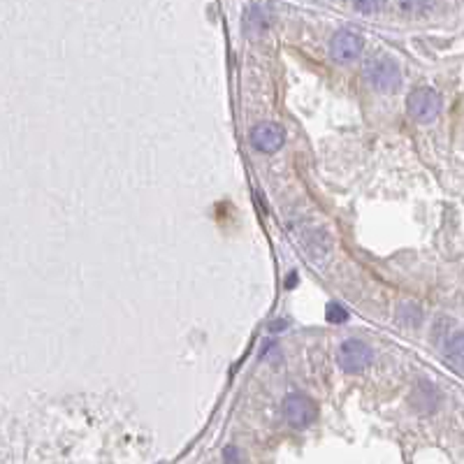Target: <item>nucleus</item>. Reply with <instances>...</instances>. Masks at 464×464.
<instances>
[{
  "instance_id": "9b49d317",
  "label": "nucleus",
  "mask_w": 464,
  "mask_h": 464,
  "mask_svg": "<svg viewBox=\"0 0 464 464\" xmlns=\"http://www.w3.org/2000/svg\"><path fill=\"white\" fill-rule=\"evenodd\" d=\"M445 356L450 360H455V364H460L462 360V334L455 332L453 337L448 339V344H445Z\"/></svg>"
},
{
  "instance_id": "4468645a",
  "label": "nucleus",
  "mask_w": 464,
  "mask_h": 464,
  "mask_svg": "<svg viewBox=\"0 0 464 464\" xmlns=\"http://www.w3.org/2000/svg\"><path fill=\"white\" fill-rule=\"evenodd\" d=\"M223 457H225V460H240V455L235 453V448H232V445H228V448H225Z\"/></svg>"
},
{
  "instance_id": "f03ea898",
  "label": "nucleus",
  "mask_w": 464,
  "mask_h": 464,
  "mask_svg": "<svg viewBox=\"0 0 464 464\" xmlns=\"http://www.w3.org/2000/svg\"><path fill=\"white\" fill-rule=\"evenodd\" d=\"M337 362L346 374H360L374 362V351L362 339H346L337 351Z\"/></svg>"
},
{
  "instance_id": "423d86ee",
  "label": "nucleus",
  "mask_w": 464,
  "mask_h": 464,
  "mask_svg": "<svg viewBox=\"0 0 464 464\" xmlns=\"http://www.w3.org/2000/svg\"><path fill=\"white\" fill-rule=\"evenodd\" d=\"M286 142V132L283 128L274 121H262L251 130V144L253 149L262 151V154H274L279 151Z\"/></svg>"
},
{
  "instance_id": "9d476101",
  "label": "nucleus",
  "mask_w": 464,
  "mask_h": 464,
  "mask_svg": "<svg viewBox=\"0 0 464 464\" xmlns=\"http://www.w3.org/2000/svg\"><path fill=\"white\" fill-rule=\"evenodd\" d=\"M399 8L408 14H425L432 8V0H399Z\"/></svg>"
},
{
  "instance_id": "0eeeda50",
  "label": "nucleus",
  "mask_w": 464,
  "mask_h": 464,
  "mask_svg": "<svg viewBox=\"0 0 464 464\" xmlns=\"http://www.w3.org/2000/svg\"><path fill=\"white\" fill-rule=\"evenodd\" d=\"M300 244H302V248L307 251V255H309L311 260L321 262L329 253L332 240H329V235L323 228H316V225H311V228H304L300 232Z\"/></svg>"
},
{
  "instance_id": "f8f14e48",
  "label": "nucleus",
  "mask_w": 464,
  "mask_h": 464,
  "mask_svg": "<svg viewBox=\"0 0 464 464\" xmlns=\"http://www.w3.org/2000/svg\"><path fill=\"white\" fill-rule=\"evenodd\" d=\"M353 5H356V10L362 12V14H374V12L383 10L386 0H353Z\"/></svg>"
},
{
  "instance_id": "39448f33",
  "label": "nucleus",
  "mask_w": 464,
  "mask_h": 464,
  "mask_svg": "<svg viewBox=\"0 0 464 464\" xmlns=\"http://www.w3.org/2000/svg\"><path fill=\"white\" fill-rule=\"evenodd\" d=\"M364 49V40L353 30H337L329 40V56L337 63H351Z\"/></svg>"
},
{
  "instance_id": "20e7f679",
  "label": "nucleus",
  "mask_w": 464,
  "mask_h": 464,
  "mask_svg": "<svg viewBox=\"0 0 464 464\" xmlns=\"http://www.w3.org/2000/svg\"><path fill=\"white\" fill-rule=\"evenodd\" d=\"M283 416L292 427L304 430V427L316 423V418H318V408H316V404L309 399L307 395L290 393L283 402Z\"/></svg>"
},
{
  "instance_id": "2eb2a0df",
  "label": "nucleus",
  "mask_w": 464,
  "mask_h": 464,
  "mask_svg": "<svg viewBox=\"0 0 464 464\" xmlns=\"http://www.w3.org/2000/svg\"><path fill=\"white\" fill-rule=\"evenodd\" d=\"M292 286H295V274H290L288 277V288H292Z\"/></svg>"
},
{
  "instance_id": "1a4fd4ad",
  "label": "nucleus",
  "mask_w": 464,
  "mask_h": 464,
  "mask_svg": "<svg viewBox=\"0 0 464 464\" xmlns=\"http://www.w3.org/2000/svg\"><path fill=\"white\" fill-rule=\"evenodd\" d=\"M397 318H399V323H404V325L416 327L423 323V309L413 302H404V304H399V309H397Z\"/></svg>"
},
{
  "instance_id": "f257e3e1",
  "label": "nucleus",
  "mask_w": 464,
  "mask_h": 464,
  "mask_svg": "<svg viewBox=\"0 0 464 464\" xmlns=\"http://www.w3.org/2000/svg\"><path fill=\"white\" fill-rule=\"evenodd\" d=\"M364 79L376 91H395L402 82V70L393 56L378 54V56L367 58V63H364Z\"/></svg>"
},
{
  "instance_id": "ddd939ff",
  "label": "nucleus",
  "mask_w": 464,
  "mask_h": 464,
  "mask_svg": "<svg viewBox=\"0 0 464 464\" xmlns=\"http://www.w3.org/2000/svg\"><path fill=\"white\" fill-rule=\"evenodd\" d=\"M325 316H327V321H329V323H344V321H348V314L339 307V304H334V302H329V304H327Z\"/></svg>"
},
{
  "instance_id": "6e6552de",
  "label": "nucleus",
  "mask_w": 464,
  "mask_h": 464,
  "mask_svg": "<svg viewBox=\"0 0 464 464\" xmlns=\"http://www.w3.org/2000/svg\"><path fill=\"white\" fill-rule=\"evenodd\" d=\"M267 28V12L262 5L253 3L248 5L246 12H244V30H246L248 38H260L262 33H265Z\"/></svg>"
},
{
  "instance_id": "7ed1b4c3",
  "label": "nucleus",
  "mask_w": 464,
  "mask_h": 464,
  "mask_svg": "<svg viewBox=\"0 0 464 464\" xmlns=\"http://www.w3.org/2000/svg\"><path fill=\"white\" fill-rule=\"evenodd\" d=\"M441 95L437 93V91L432 89H418L413 91L411 95H408L406 100V109L408 114H411L413 121H418V124H432V121L437 119L439 114H441Z\"/></svg>"
}]
</instances>
